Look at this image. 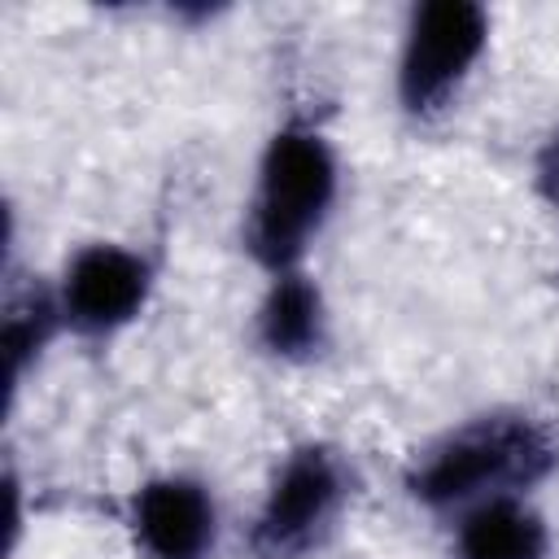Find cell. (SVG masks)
I'll return each instance as SVG.
<instances>
[{
	"mask_svg": "<svg viewBox=\"0 0 559 559\" xmlns=\"http://www.w3.org/2000/svg\"><path fill=\"white\" fill-rule=\"evenodd\" d=\"M546 524L511 493L476 502L459 524V559H546Z\"/></svg>",
	"mask_w": 559,
	"mask_h": 559,
	"instance_id": "ba28073f",
	"label": "cell"
},
{
	"mask_svg": "<svg viewBox=\"0 0 559 559\" xmlns=\"http://www.w3.org/2000/svg\"><path fill=\"white\" fill-rule=\"evenodd\" d=\"M336 201V157L314 127L288 122L266 140L249 201L245 245L271 271H297L310 236Z\"/></svg>",
	"mask_w": 559,
	"mask_h": 559,
	"instance_id": "7a4b0ae2",
	"label": "cell"
},
{
	"mask_svg": "<svg viewBox=\"0 0 559 559\" xmlns=\"http://www.w3.org/2000/svg\"><path fill=\"white\" fill-rule=\"evenodd\" d=\"M61 301H52L48 293L31 288L22 297L9 301L4 310V328H0V345H4V371H9V389H17L22 371L39 358V349L48 345L52 328H57Z\"/></svg>",
	"mask_w": 559,
	"mask_h": 559,
	"instance_id": "9c48e42d",
	"label": "cell"
},
{
	"mask_svg": "<svg viewBox=\"0 0 559 559\" xmlns=\"http://www.w3.org/2000/svg\"><path fill=\"white\" fill-rule=\"evenodd\" d=\"M533 183H537L542 201H546L550 210H559V131H550V135H546V144L537 148Z\"/></svg>",
	"mask_w": 559,
	"mask_h": 559,
	"instance_id": "30bf717a",
	"label": "cell"
},
{
	"mask_svg": "<svg viewBox=\"0 0 559 559\" xmlns=\"http://www.w3.org/2000/svg\"><path fill=\"white\" fill-rule=\"evenodd\" d=\"M328 336V314H323V293L310 275L301 271H280L262 297L258 310V341L266 354L301 362L323 349Z\"/></svg>",
	"mask_w": 559,
	"mask_h": 559,
	"instance_id": "52a82bcc",
	"label": "cell"
},
{
	"mask_svg": "<svg viewBox=\"0 0 559 559\" xmlns=\"http://www.w3.org/2000/svg\"><path fill=\"white\" fill-rule=\"evenodd\" d=\"M131 533L148 559H210L218 511L201 480L157 476L131 498Z\"/></svg>",
	"mask_w": 559,
	"mask_h": 559,
	"instance_id": "8992f818",
	"label": "cell"
},
{
	"mask_svg": "<svg viewBox=\"0 0 559 559\" xmlns=\"http://www.w3.org/2000/svg\"><path fill=\"white\" fill-rule=\"evenodd\" d=\"M153 271L122 245H87L70 258L61 280V319L83 336H109L127 328L148 301Z\"/></svg>",
	"mask_w": 559,
	"mask_h": 559,
	"instance_id": "5b68a950",
	"label": "cell"
},
{
	"mask_svg": "<svg viewBox=\"0 0 559 559\" xmlns=\"http://www.w3.org/2000/svg\"><path fill=\"white\" fill-rule=\"evenodd\" d=\"M489 39V17L472 0H432L411 13L402 57H397V100L406 114L428 118L441 114L459 87L467 83L472 66L480 61Z\"/></svg>",
	"mask_w": 559,
	"mask_h": 559,
	"instance_id": "3957f363",
	"label": "cell"
},
{
	"mask_svg": "<svg viewBox=\"0 0 559 559\" xmlns=\"http://www.w3.org/2000/svg\"><path fill=\"white\" fill-rule=\"evenodd\" d=\"M550 432L528 415H485L441 437L411 467L406 489L424 507H476L485 498L528 489L555 467Z\"/></svg>",
	"mask_w": 559,
	"mask_h": 559,
	"instance_id": "6da1fadb",
	"label": "cell"
},
{
	"mask_svg": "<svg viewBox=\"0 0 559 559\" xmlns=\"http://www.w3.org/2000/svg\"><path fill=\"white\" fill-rule=\"evenodd\" d=\"M345 467L328 445H301L284 459L275 472L258 524L253 546L266 559H293L319 546V537L332 528V520L345 507Z\"/></svg>",
	"mask_w": 559,
	"mask_h": 559,
	"instance_id": "277c9868",
	"label": "cell"
}]
</instances>
